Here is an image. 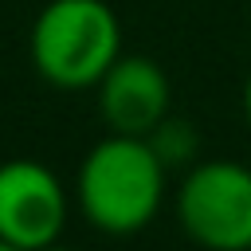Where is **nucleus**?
Here are the masks:
<instances>
[{
	"label": "nucleus",
	"mask_w": 251,
	"mask_h": 251,
	"mask_svg": "<svg viewBox=\"0 0 251 251\" xmlns=\"http://www.w3.org/2000/svg\"><path fill=\"white\" fill-rule=\"evenodd\" d=\"M169 169L153 153L149 137L106 133L94 141L75 176V200L90 227L102 235L145 231L165 204Z\"/></svg>",
	"instance_id": "obj_1"
},
{
	"label": "nucleus",
	"mask_w": 251,
	"mask_h": 251,
	"mask_svg": "<svg viewBox=\"0 0 251 251\" xmlns=\"http://www.w3.org/2000/svg\"><path fill=\"white\" fill-rule=\"evenodd\" d=\"M31 67L59 90H90L122 55V24L106 0H47L27 35Z\"/></svg>",
	"instance_id": "obj_2"
},
{
	"label": "nucleus",
	"mask_w": 251,
	"mask_h": 251,
	"mask_svg": "<svg viewBox=\"0 0 251 251\" xmlns=\"http://www.w3.org/2000/svg\"><path fill=\"white\" fill-rule=\"evenodd\" d=\"M176 224L204 251H251V169L200 157L176 184Z\"/></svg>",
	"instance_id": "obj_3"
},
{
	"label": "nucleus",
	"mask_w": 251,
	"mask_h": 251,
	"mask_svg": "<svg viewBox=\"0 0 251 251\" xmlns=\"http://www.w3.org/2000/svg\"><path fill=\"white\" fill-rule=\"evenodd\" d=\"M67 212V188L47 165L31 157H12L0 165V239L16 243L20 251L59 243Z\"/></svg>",
	"instance_id": "obj_4"
},
{
	"label": "nucleus",
	"mask_w": 251,
	"mask_h": 251,
	"mask_svg": "<svg viewBox=\"0 0 251 251\" xmlns=\"http://www.w3.org/2000/svg\"><path fill=\"white\" fill-rule=\"evenodd\" d=\"M98 114L110 133L149 137L173 114V86L157 59L118 55V63L98 78Z\"/></svg>",
	"instance_id": "obj_5"
},
{
	"label": "nucleus",
	"mask_w": 251,
	"mask_h": 251,
	"mask_svg": "<svg viewBox=\"0 0 251 251\" xmlns=\"http://www.w3.org/2000/svg\"><path fill=\"white\" fill-rule=\"evenodd\" d=\"M149 145H153V153L165 161L169 173H173V169H192V165L200 161V133H196V126H192L188 118H176V114H169V118L149 133Z\"/></svg>",
	"instance_id": "obj_6"
},
{
	"label": "nucleus",
	"mask_w": 251,
	"mask_h": 251,
	"mask_svg": "<svg viewBox=\"0 0 251 251\" xmlns=\"http://www.w3.org/2000/svg\"><path fill=\"white\" fill-rule=\"evenodd\" d=\"M243 114H247V122H251V75H247V82H243Z\"/></svg>",
	"instance_id": "obj_7"
},
{
	"label": "nucleus",
	"mask_w": 251,
	"mask_h": 251,
	"mask_svg": "<svg viewBox=\"0 0 251 251\" xmlns=\"http://www.w3.org/2000/svg\"><path fill=\"white\" fill-rule=\"evenodd\" d=\"M39 251H71V247H63V243H47V247H39Z\"/></svg>",
	"instance_id": "obj_8"
},
{
	"label": "nucleus",
	"mask_w": 251,
	"mask_h": 251,
	"mask_svg": "<svg viewBox=\"0 0 251 251\" xmlns=\"http://www.w3.org/2000/svg\"><path fill=\"white\" fill-rule=\"evenodd\" d=\"M0 251H20L16 243H8V239H0Z\"/></svg>",
	"instance_id": "obj_9"
}]
</instances>
